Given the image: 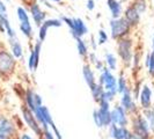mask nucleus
<instances>
[{
	"label": "nucleus",
	"instance_id": "20",
	"mask_svg": "<svg viewBox=\"0 0 154 139\" xmlns=\"http://www.w3.org/2000/svg\"><path fill=\"white\" fill-rule=\"evenodd\" d=\"M34 94H35V92H32L31 89H27V92H26V102H27V107L30 109L32 113L36 110V104H35V101H34Z\"/></svg>",
	"mask_w": 154,
	"mask_h": 139
},
{
	"label": "nucleus",
	"instance_id": "23",
	"mask_svg": "<svg viewBox=\"0 0 154 139\" xmlns=\"http://www.w3.org/2000/svg\"><path fill=\"white\" fill-rule=\"evenodd\" d=\"M16 12H17V17H19L20 22L24 23V24L30 23V21H29V16H28V14H27V12H26V9H24V8L17 7Z\"/></svg>",
	"mask_w": 154,
	"mask_h": 139
},
{
	"label": "nucleus",
	"instance_id": "1",
	"mask_svg": "<svg viewBox=\"0 0 154 139\" xmlns=\"http://www.w3.org/2000/svg\"><path fill=\"white\" fill-rule=\"evenodd\" d=\"M110 28H111V37L114 39H121L130 31L131 26L124 17L112 19L110 21Z\"/></svg>",
	"mask_w": 154,
	"mask_h": 139
},
{
	"label": "nucleus",
	"instance_id": "3",
	"mask_svg": "<svg viewBox=\"0 0 154 139\" xmlns=\"http://www.w3.org/2000/svg\"><path fill=\"white\" fill-rule=\"evenodd\" d=\"M118 54L125 64H130L132 59V41L130 39H121L118 41Z\"/></svg>",
	"mask_w": 154,
	"mask_h": 139
},
{
	"label": "nucleus",
	"instance_id": "38",
	"mask_svg": "<svg viewBox=\"0 0 154 139\" xmlns=\"http://www.w3.org/2000/svg\"><path fill=\"white\" fill-rule=\"evenodd\" d=\"M92 45H93V49H94V50H95V49H96V43H95V39H94V36H92Z\"/></svg>",
	"mask_w": 154,
	"mask_h": 139
},
{
	"label": "nucleus",
	"instance_id": "8",
	"mask_svg": "<svg viewBox=\"0 0 154 139\" xmlns=\"http://www.w3.org/2000/svg\"><path fill=\"white\" fill-rule=\"evenodd\" d=\"M73 23H74V29H73V31H71V35L73 36V39L82 37L88 32L87 26L80 17H73Z\"/></svg>",
	"mask_w": 154,
	"mask_h": 139
},
{
	"label": "nucleus",
	"instance_id": "22",
	"mask_svg": "<svg viewBox=\"0 0 154 139\" xmlns=\"http://www.w3.org/2000/svg\"><path fill=\"white\" fill-rule=\"evenodd\" d=\"M41 109V113H42V115H43V118L45 119V122L48 123L49 126H54V119H52V116L50 114V111H49V109L44 107V106H42V107H39Z\"/></svg>",
	"mask_w": 154,
	"mask_h": 139
},
{
	"label": "nucleus",
	"instance_id": "2",
	"mask_svg": "<svg viewBox=\"0 0 154 139\" xmlns=\"http://www.w3.org/2000/svg\"><path fill=\"white\" fill-rule=\"evenodd\" d=\"M100 85L104 88V91L117 93V79L110 72V70L104 67L100 76Z\"/></svg>",
	"mask_w": 154,
	"mask_h": 139
},
{
	"label": "nucleus",
	"instance_id": "15",
	"mask_svg": "<svg viewBox=\"0 0 154 139\" xmlns=\"http://www.w3.org/2000/svg\"><path fill=\"white\" fill-rule=\"evenodd\" d=\"M107 5L111 12L112 19H118L122 13V5L117 0H107Z\"/></svg>",
	"mask_w": 154,
	"mask_h": 139
},
{
	"label": "nucleus",
	"instance_id": "26",
	"mask_svg": "<svg viewBox=\"0 0 154 139\" xmlns=\"http://www.w3.org/2000/svg\"><path fill=\"white\" fill-rule=\"evenodd\" d=\"M106 62H107L109 70H116V67H117V60H116V57L114 54H106Z\"/></svg>",
	"mask_w": 154,
	"mask_h": 139
},
{
	"label": "nucleus",
	"instance_id": "17",
	"mask_svg": "<svg viewBox=\"0 0 154 139\" xmlns=\"http://www.w3.org/2000/svg\"><path fill=\"white\" fill-rule=\"evenodd\" d=\"M9 44H11V48H12V54L15 58L22 57V46L20 44L17 37L9 39Z\"/></svg>",
	"mask_w": 154,
	"mask_h": 139
},
{
	"label": "nucleus",
	"instance_id": "30",
	"mask_svg": "<svg viewBox=\"0 0 154 139\" xmlns=\"http://www.w3.org/2000/svg\"><path fill=\"white\" fill-rule=\"evenodd\" d=\"M148 72L151 76L154 77V49L149 54V65H148Z\"/></svg>",
	"mask_w": 154,
	"mask_h": 139
},
{
	"label": "nucleus",
	"instance_id": "27",
	"mask_svg": "<svg viewBox=\"0 0 154 139\" xmlns=\"http://www.w3.org/2000/svg\"><path fill=\"white\" fill-rule=\"evenodd\" d=\"M128 88V85H126V80H125V78L123 76H121V77L117 79V93H119V94H123L124 91Z\"/></svg>",
	"mask_w": 154,
	"mask_h": 139
},
{
	"label": "nucleus",
	"instance_id": "41",
	"mask_svg": "<svg viewBox=\"0 0 154 139\" xmlns=\"http://www.w3.org/2000/svg\"><path fill=\"white\" fill-rule=\"evenodd\" d=\"M51 1H54V2H60L62 0H51Z\"/></svg>",
	"mask_w": 154,
	"mask_h": 139
},
{
	"label": "nucleus",
	"instance_id": "37",
	"mask_svg": "<svg viewBox=\"0 0 154 139\" xmlns=\"http://www.w3.org/2000/svg\"><path fill=\"white\" fill-rule=\"evenodd\" d=\"M89 58H91V62L93 63V64H95V63L97 62L99 59L96 58V56H95V54H89Z\"/></svg>",
	"mask_w": 154,
	"mask_h": 139
},
{
	"label": "nucleus",
	"instance_id": "13",
	"mask_svg": "<svg viewBox=\"0 0 154 139\" xmlns=\"http://www.w3.org/2000/svg\"><path fill=\"white\" fill-rule=\"evenodd\" d=\"M82 74H84V78H85L86 84L88 85L89 89H91L93 86L96 84V79H95L93 70L91 69V66H89L88 64L84 65V67H82Z\"/></svg>",
	"mask_w": 154,
	"mask_h": 139
},
{
	"label": "nucleus",
	"instance_id": "21",
	"mask_svg": "<svg viewBox=\"0 0 154 139\" xmlns=\"http://www.w3.org/2000/svg\"><path fill=\"white\" fill-rule=\"evenodd\" d=\"M75 41H77V49H78V52L81 57H86L88 54V49H87V45L86 43L84 42V39L81 37H75Z\"/></svg>",
	"mask_w": 154,
	"mask_h": 139
},
{
	"label": "nucleus",
	"instance_id": "28",
	"mask_svg": "<svg viewBox=\"0 0 154 139\" xmlns=\"http://www.w3.org/2000/svg\"><path fill=\"white\" fill-rule=\"evenodd\" d=\"M20 29H21V31H22V34L24 36H27L29 39L32 36V28H31L30 23H27V24L20 23Z\"/></svg>",
	"mask_w": 154,
	"mask_h": 139
},
{
	"label": "nucleus",
	"instance_id": "11",
	"mask_svg": "<svg viewBox=\"0 0 154 139\" xmlns=\"http://www.w3.org/2000/svg\"><path fill=\"white\" fill-rule=\"evenodd\" d=\"M124 19L129 22L130 26H137L140 21V14L138 13V11L133 6L126 8L125 11V14H124Z\"/></svg>",
	"mask_w": 154,
	"mask_h": 139
},
{
	"label": "nucleus",
	"instance_id": "5",
	"mask_svg": "<svg viewBox=\"0 0 154 139\" xmlns=\"http://www.w3.org/2000/svg\"><path fill=\"white\" fill-rule=\"evenodd\" d=\"M110 113H111V123L117 126L126 128L128 117H126V111L122 106H116Z\"/></svg>",
	"mask_w": 154,
	"mask_h": 139
},
{
	"label": "nucleus",
	"instance_id": "34",
	"mask_svg": "<svg viewBox=\"0 0 154 139\" xmlns=\"http://www.w3.org/2000/svg\"><path fill=\"white\" fill-rule=\"evenodd\" d=\"M34 101H35L36 108H38V107H42V106H43V104H42V97L39 96L37 93H35V94H34Z\"/></svg>",
	"mask_w": 154,
	"mask_h": 139
},
{
	"label": "nucleus",
	"instance_id": "42",
	"mask_svg": "<svg viewBox=\"0 0 154 139\" xmlns=\"http://www.w3.org/2000/svg\"><path fill=\"white\" fill-rule=\"evenodd\" d=\"M0 139H7V138H4V137H0Z\"/></svg>",
	"mask_w": 154,
	"mask_h": 139
},
{
	"label": "nucleus",
	"instance_id": "35",
	"mask_svg": "<svg viewBox=\"0 0 154 139\" xmlns=\"http://www.w3.org/2000/svg\"><path fill=\"white\" fill-rule=\"evenodd\" d=\"M0 13H1L2 15H6V14H7V8H6V5L2 2V0H0Z\"/></svg>",
	"mask_w": 154,
	"mask_h": 139
},
{
	"label": "nucleus",
	"instance_id": "29",
	"mask_svg": "<svg viewBox=\"0 0 154 139\" xmlns=\"http://www.w3.org/2000/svg\"><path fill=\"white\" fill-rule=\"evenodd\" d=\"M43 24H45L48 28H51V27H62V20H57V19H50V20H45Z\"/></svg>",
	"mask_w": 154,
	"mask_h": 139
},
{
	"label": "nucleus",
	"instance_id": "18",
	"mask_svg": "<svg viewBox=\"0 0 154 139\" xmlns=\"http://www.w3.org/2000/svg\"><path fill=\"white\" fill-rule=\"evenodd\" d=\"M41 49H42V42L37 41L35 43V45L31 50V54L34 56V71H36L38 67V63H39V54H41Z\"/></svg>",
	"mask_w": 154,
	"mask_h": 139
},
{
	"label": "nucleus",
	"instance_id": "16",
	"mask_svg": "<svg viewBox=\"0 0 154 139\" xmlns=\"http://www.w3.org/2000/svg\"><path fill=\"white\" fill-rule=\"evenodd\" d=\"M97 114H99V117H100L102 126H110L112 124L111 123V113H110V109L99 108L97 109Z\"/></svg>",
	"mask_w": 154,
	"mask_h": 139
},
{
	"label": "nucleus",
	"instance_id": "25",
	"mask_svg": "<svg viewBox=\"0 0 154 139\" xmlns=\"http://www.w3.org/2000/svg\"><path fill=\"white\" fill-rule=\"evenodd\" d=\"M132 6L138 11L139 14H141V13H144V12L146 11L147 2H146V0H134V2H133Z\"/></svg>",
	"mask_w": 154,
	"mask_h": 139
},
{
	"label": "nucleus",
	"instance_id": "6",
	"mask_svg": "<svg viewBox=\"0 0 154 139\" xmlns=\"http://www.w3.org/2000/svg\"><path fill=\"white\" fill-rule=\"evenodd\" d=\"M22 114H23V119L27 123V125L37 136H41L42 134V129H41V125L38 124V122L36 121V118H35V116L32 114V111L28 107H22Z\"/></svg>",
	"mask_w": 154,
	"mask_h": 139
},
{
	"label": "nucleus",
	"instance_id": "19",
	"mask_svg": "<svg viewBox=\"0 0 154 139\" xmlns=\"http://www.w3.org/2000/svg\"><path fill=\"white\" fill-rule=\"evenodd\" d=\"M91 92H92V95H93V97H94V100L96 101V102H99V101L101 100V97H102V95H103V93H104V88H103L100 84L96 82V84L91 88Z\"/></svg>",
	"mask_w": 154,
	"mask_h": 139
},
{
	"label": "nucleus",
	"instance_id": "32",
	"mask_svg": "<svg viewBox=\"0 0 154 139\" xmlns=\"http://www.w3.org/2000/svg\"><path fill=\"white\" fill-rule=\"evenodd\" d=\"M62 22L66 23V24L69 26V30L73 31V29H74V23H73V19H71V17H67V16H62Z\"/></svg>",
	"mask_w": 154,
	"mask_h": 139
},
{
	"label": "nucleus",
	"instance_id": "9",
	"mask_svg": "<svg viewBox=\"0 0 154 139\" xmlns=\"http://www.w3.org/2000/svg\"><path fill=\"white\" fill-rule=\"evenodd\" d=\"M121 104L122 107L124 108L125 111H133L136 109V104L133 102V97L131 95V91L130 88L128 87L124 93L122 94V99H121Z\"/></svg>",
	"mask_w": 154,
	"mask_h": 139
},
{
	"label": "nucleus",
	"instance_id": "36",
	"mask_svg": "<svg viewBox=\"0 0 154 139\" xmlns=\"http://www.w3.org/2000/svg\"><path fill=\"white\" fill-rule=\"evenodd\" d=\"M94 8H95L94 0H87V9L88 11H94Z\"/></svg>",
	"mask_w": 154,
	"mask_h": 139
},
{
	"label": "nucleus",
	"instance_id": "4",
	"mask_svg": "<svg viewBox=\"0 0 154 139\" xmlns=\"http://www.w3.org/2000/svg\"><path fill=\"white\" fill-rule=\"evenodd\" d=\"M133 133L143 137L144 139L149 137V125L143 116H137L133 119Z\"/></svg>",
	"mask_w": 154,
	"mask_h": 139
},
{
	"label": "nucleus",
	"instance_id": "33",
	"mask_svg": "<svg viewBox=\"0 0 154 139\" xmlns=\"http://www.w3.org/2000/svg\"><path fill=\"white\" fill-rule=\"evenodd\" d=\"M93 119H94V123L97 128H102V123H101L100 117H99V114H97V109H95L93 111Z\"/></svg>",
	"mask_w": 154,
	"mask_h": 139
},
{
	"label": "nucleus",
	"instance_id": "10",
	"mask_svg": "<svg viewBox=\"0 0 154 139\" xmlns=\"http://www.w3.org/2000/svg\"><path fill=\"white\" fill-rule=\"evenodd\" d=\"M139 99L141 107L144 109L151 108V103H152V91L147 85H144L141 88V92L139 93Z\"/></svg>",
	"mask_w": 154,
	"mask_h": 139
},
{
	"label": "nucleus",
	"instance_id": "24",
	"mask_svg": "<svg viewBox=\"0 0 154 139\" xmlns=\"http://www.w3.org/2000/svg\"><path fill=\"white\" fill-rule=\"evenodd\" d=\"M145 119L147 121V123L149 125V129L154 130V110L151 108L145 109Z\"/></svg>",
	"mask_w": 154,
	"mask_h": 139
},
{
	"label": "nucleus",
	"instance_id": "7",
	"mask_svg": "<svg viewBox=\"0 0 154 139\" xmlns=\"http://www.w3.org/2000/svg\"><path fill=\"white\" fill-rule=\"evenodd\" d=\"M14 59L9 54L1 51L0 52V72L1 73H9L14 67Z\"/></svg>",
	"mask_w": 154,
	"mask_h": 139
},
{
	"label": "nucleus",
	"instance_id": "31",
	"mask_svg": "<svg viewBox=\"0 0 154 139\" xmlns=\"http://www.w3.org/2000/svg\"><path fill=\"white\" fill-rule=\"evenodd\" d=\"M108 41V35H107V32L104 30H99V41H97V43L99 44H104L106 42Z\"/></svg>",
	"mask_w": 154,
	"mask_h": 139
},
{
	"label": "nucleus",
	"instance_id": "39",
	"mask_svg": "<svg viewBox=\"0 0 154 139\" xmlns=\"http://www.w3.org/2000/svg\"><path fill=\"white\" fill-rule=\"evenodd\" d=\"M20 139H31V137L29 136V134H26V133H24V134L21 136V138Z\"/></svg>",
	"mask_w": 154,
	"mask_h": 139
},
{
	"label": "nucleus",
	"instance_id": "40",
	"mask_svg": "<svg viewBox=\"0 0 154 139\" xmlns=\"http://www.w3.org/2000/svg\"><path fill=\"white\" fill-rule=\"evenodd\" d=\"M132 139H144V138L140 137V136H138V134H134V133H133V138Z\"/></svg>",
	"mask_w": 154,
	"mask_h": 139
},
{
	"label": "nucleus",
	"instance_id": "14",
	"mask_svg": "<svg viewBox=\"0 0 154 139\" xmlns=\"http://www.w3.org/2000/svg\"><path fill=\"white\" fill-rule=\"evenodd\" d=\"M126 132H128L126 128L117 126V125H114V124H111L109 126V133H110V137L112 139H124Z\"/></svg>",
	"mask_w": 154,
	"mask_h": 139
},
{
	"label": "nucleus",
	"instance_id": "12",
	"mask_svg": "<svg viewBox=\"0 0 154 139\" xmlns=\"http://www.w3.org/2000/svg\"><path fill=\"white\" fill-rule=\"evenodd\" d=\"M30 13L31 16L34 19V22L36 23V26L41 27V24L44 22V19H45V13L41 9L38 4H32L30 7Z\"/></svg>",
	"mask_w": 154,
	"mask_h": 139
}]
</instances>
